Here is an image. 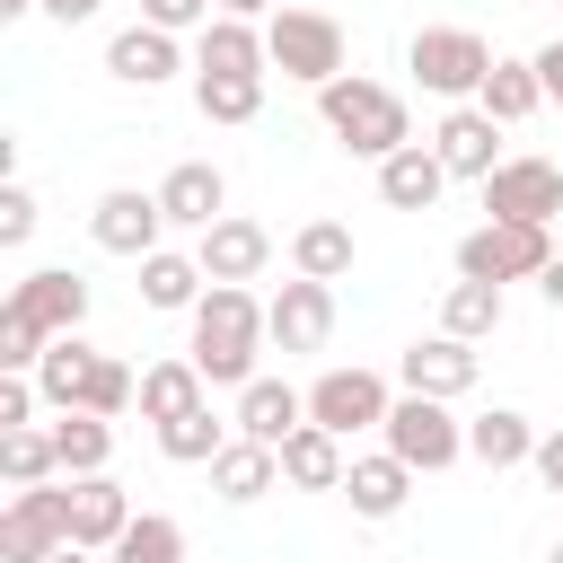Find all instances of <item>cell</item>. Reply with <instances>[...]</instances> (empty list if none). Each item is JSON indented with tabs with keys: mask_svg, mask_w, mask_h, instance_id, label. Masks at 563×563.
<instances>
[{
	"mask_svg": "<svg viewBox=\"0 0 563 563\" xmlns=\"http://www.w3.org/2000/svg\"><path fill=\"white\" fill-rule=\"evenodd\" d=\"M317 114H325V132H334L352 158H396V150H413V114H405V97L378 88V79H361V70L325 79V88H317Z\"/></svg>",
	"mask_w": 563,
	"mask_h": 563,
	"instance_id": "7a4b0ae2",
	"label": "cell"
},
{
	"mask_svg": "<svg viewBox=\"0 0 563 563\" xmlns=\"http://www.w3.org/2000/svg\"><path fill=\"white\" fill-rule=\"evenodd\" d=\"M26 9H44V0H0V18H26Z\"/></svg>",
	"mask_w": 563,
	"mask_h": 563,
	"instance_id": "ee69618b",
	"label": "cell"
},
{
	"mask_svg": "<svg viewBox=\"0 0 563 563\" xmlns=\"http://www.w3.org/2000/svg\"><path fill=\"white\" fill-rule=\"evenodd\" d=\"M202 290H211V273H202L194 255H176V246L141 255V299H150V308H167V317L185 308V317H194V308H202Z\"/></svg>",
	"mask_w": 563,
	"mask_h": 563,
	"instance_id": "4316f807",
	"label": "cell"
},
{
	"mask_svg": "<svg viewBox=\"0 0 563 563\" xmlns=\"http://www.w3.org/2000/svg\"><path fill=\"white\" fill-rule=\"evenodd\" d=\"M484 211H493V220L554 229V220H563V167H554V158H501V167L484 176Z\"/></svg>",
	"mask_w": 563,
	"mask_h": 563,
	"instance_id": "9c48e42d",
	"label": "cell"
},
{
	"mask_svg": "<svg viewBox=\"0 0 563 563\" xmlns=\"http://www.w3.org/2000/svg\"><path fill=\"white\" fill-rule=\"evenodd\" d=\"M273 484H282V449H264V440H229V449L211 457V493H220V501H238V510H246V501H264Z\"/></svg>",
	"mask_w": 563,
	"mask_h": 563,
	"instance_id": "d4e9b609",
	"label": "cell"
},
{
	"mask_svg": "<svg viewBox=\"0 0 563 563\" xmlns=\"http://www.w3.org/2000/svg\"><path fill=\"white\" fill-rule=\"evenodd\" d=\"M493 123H528L537 106H545V79H537V62H493V79H484V97H475Z\"/></svg>",
	"mask_w": 563,
	"mask_h": 563,
	"instance_id": "1f68e13d",
	"label": "cell"
},
{
	"mask_svg": "<svg viewBox=\"0 0 563 563\" xmlns=\"http://www.w3.org/2000/svg\"><path fill=\"white\" fill-rule=\"evenodd\" d=\"M0 475H9V493H35V484H62V449H53V422L35 431H0Z\"/></svg>",
	"mask_w": 563,
	"mask_h": 563,
	"instance_id": "f1b7e54d",
	"label": "cell"
},
{
	"mask_svg": "<svg viewBox=\"0 0 563 563\" xmlns=\"http://www.w3.org/2000/svg\"><path fill=\"white\" fill-rule=\"evenodd\" d=\"M475 378H484V361H475V343H457V334H422V343H405V361H396V387H405V396H440V405L475 396Z\"/></svg>",
	"mask_w": 563,
	"mask_h": 563,
	"instance_id": "30bf717a",
	"label": "cell"
},
{
	"mask_svg": "<svg viewBox=\"0 0 563 563\" xmlns=\"http://www.w3.org/2000/svg\"><path fill=\"white\" fill-rule=\"evenodd\" d=\"M158 211H167V229H211V220H229V176L211 167V158H185V167H167V185H158Z\"/></svg>",
	"mask_w": 563,
	"mask_h": 563,
	"instance_id": "2e32d148",
	"label": "cell"
},
{
	"mask_svg": "<svg viewBox=\"0 0 563 563\" xmlns=\"http://www.w3.org/2000/svg\"><path fill=\"white\" fill-rule=\"evenodd\" d=\"M53 563H106V554H88V545H62V554H53Z\"/></svg>",
	"mask_w": 563,
	"mask_h": 563,
	"instance_id": "7bdbcfd3",
	"label": "cell"
},
{
	"mask_svg": "<svg viewBox=\"0 0 563 563\" xmlns=\"http://www.w3.org/2000/svg\"><path fill=\"white\" fill-rule=\"evenodd\" d=\"M264 325H273V343L282 352H325V334H334V282H282L273 299H264Z\"/></svg>",
	"mask_w": 563,
	"mask_h": 563,
	"instance_id": "4fadbf2b",
	"label": "cell"
},
{
	"mask_svg": "<svg viewBox=\"0 0 563 563\" xmlns=\"http://www.w3.org/2000/svg\"><path fill=\"white\" fill-rule=\"evenodd\" d=\"M194 264H202L211 282H238V290H246V282H255V273L273 264V229H264V220H238V211H229V220H211V229L194 238Z\"/></svg>",
	"mask_w": 563,
	"mask_h": 563,
	"instance_id": "5bb4252c",
	"label": "cell"
},
{
	"mask_svg": "<svg viewBox=\"0 0 563 563\" xmlns=\"http://www.w3.org/2000/svg\"><path fill=\"white\" fill-rule=\"evenodd\" d=\"M343 475H352V457H343L334 431L299 422V431L282 440V484H299V493H343Z\"/></svg>",
	"mask_w": 563,
	"mask_h": 563,
	"instance_id": "7402d4cb",
	"label": "cell"
},
{
	"mask_svg": "<svg viewBox=\"0 0 563 563\" xmlns=\"http://www.w3.org/2000/svg\"><path fill=\"white\" fill-rule=\"evenodd\" d=\"M26 238H35V194L0 185V246H26Z\"/></svg>",
	"mask_w": 563,
	"mask_h": 563,
	"instance_id": "8d00e7d4",
	"label": "cell"
},
{
	"mask_svg": "<svg viewBox=\"0 0 563 563\" xmlns=\"http://www.w3.org/2000/svg\"><path fill=\"white\" fill-rule=\"evenodd\" d=\"M290 264H299L308 282H343V273H352V229H343V220H308V229L290 238Z\"/></svg>",
	"mask_w": 563,
	"mask_h": 563,
	"instance_id": "d6a6232c",
	"label": "cell"
},
{
	"mask_svg": "<svg viewBox=\"0 0 563 563\" xmlns=\"http://www.w3.org/2000/svg\"><path fill=\"white\" fill-rule=\"evenodd\" d=\"M440 334H457V343L501 334V282H449V299H440Z\"/></svg>",
	"mask_w": 563,
	"mask_h": 563,
	"instance_id": "f546056e",
	"label": "cell"
},
{
	"mask_svg": "<svg viewBox=\"0 0 563 563\" xmlns=\"http://www.w3.org/2000/svg\"><path fill=\"white\" fill-rule=\"evenodd\" d=\"M537 440H545V431H537L528 413H510V405H493V413H475V422H466V457H475V466H493V475H501V466H528V457H537Z\"/></svg>",
	"mask_w": 563,
	"mask_h": 563,
	"instance_id": "cb8c5ba5",
	"label": "cell"
},
{
	"mask_svg": "<svg viewBox=\"0 0 563 563\" xmlns=\"http://www.w3.org/2000/svg\"><path fill=\"white\" fill-rule=\"evenodd\" d=\"M387 413H396V396H387L378 369H325V378L308 387V422L334 431V440H352V431H387Z\"/></svg>",
	"mask_w": 563,
	"mask_h": 563,
	"instance_id": "ba28073f",
	"label": "cell"
},
{
	"mask_svg": "<svg viewBox=\"0 0 563 563\" xmlns=\"http://www.w3.org/2000/svg\"><path fill=\"white\" fill-rule=\"evenodd\" d=\"M220 18V0H141V26H158V35H202Z\"/></svg>",
	"mask_w": 563,
	"mask_h": 563,
	"instance_id": "d590c367",
	"label": "cell"
},
{
	"mask_svg": "<svg viewBox=\"0 0 563 563\" xmlns=\"http://www.w3.org/2000/svg\"><path fill=\"white\" fill-rule=\"evenodd\" d=\"M62 545H70V475L35 484V493H9V510H0V563H53Z\"/></svg>",
	"mask_w": 563,
	"mask_h": 563,
	"instance_id": "52a82bcc",
	"label": "cell"
},
{
	"mask_svg": "<svg viewBox=\"0 0 563 563\" xmlns=\"http://www.w3.org/2000/svg\"><path fill=\"white\" fill-rule=\"evenodd\" d=\"M9 317H26L44 343H62V334H79V317H88V282H79L70 264H44V273H26V282L9 290Z\"/></svg>",
	"mask_w": 563,
	"mask_h": 563,
	"instance_id": "7c38bea8",
	"label": "cell"
},
{
	"mask_svg": "<svg viewBox=\"0 0 563 563\" xmlns=\"http://www.w3.org/2000/svg\"><path fill=\"white\" fill-rule=\"evenodd\" d=\"M158 229H167V211H158V194H141V185H106L97 194V211H88V238L106 246V255H158Z\"/></svg>",
	"mask_w": 563,
	"mask_h": 563,
	"instance_id": "8fae6325",
	"label": "cell"
},
{
	"mask_svg": "<svg viewBox=\"0 0 563 563\" xmlns=\"http://www.w3.org/2000/svg\"><path fill=\"white\" fill-rule=\"evenodd\" d=\"M106 70H114L123 88H158V79L185 70V53H176V35H158V26H123V35L106 44Z\"/></svg>",
	"mask_w": 563,
	"mask_h": 563,
	"instance_id": "603a6c76",
	"label": "cell"
},
{
	"mask_svg": "<svg viewBox=\"0 0 563 563\" xmlns=\"http://www.w3.org/2000/svg\"><path fill=\"white\" fill-rule=\"evenodd\" d=\"M53 449H62V475L79 484V475H106L114 466V422L106 413H62L53 422Z\"/></svg>",
	"mask_w": 563,
	"mask_h": 563,
	"instance_id": "83f0119b",
	"label": "cell"
},
{
	"mask_svg": "<svg viewBox=\"0 0 563 563\" xmlns=\"http://www.w3.org/2000/svg\"><path fill=\"white\" fill-rule=\"evenodd\" d=\"M440 185H449V167H440V150H431V141H413V150L378 158V202H387V211H431V202H440Z\"/></svg>",
	"mask_w": 563,
	"mask_h": 563,
	"instance_id": "ffe728a7",
	"label": "cell"
},
{
	"mask_svg": "<svg viewBox=\"0 0 563 563\" xmlns=\"http://www.w3.org/2000/svg\"><path fill=\"white\" fill-rule=\"evenodd\" d=\"M194 70H211V79H264V70H273L264 26H246V18H211V26L194 35Z\"/></svg>",
	"mask_w": 563,
	"mask_h": 563,
	"instance_id": "ac0fdd59",
	"label": "cell"
},
{
	"mask_svg": "<svg viewBox=\"0 0 563 563\" xmlns=\"http://www.w3.org/2000/svg\"><path fill=\"white\" fill-rule=\"evenodd\" d=\"M545 563H563V545H554V554H545Z\"/></svg>",
	"mask_w": 563,
	"mask_h": 563,
	"instance_id": "f6af8a7d",
	"label": "cell"
},
{
	"mask_svg": "<svg viewBox=\"0 0 563 563\" xmlns=\"http://www.w3.org/2000/svg\"><path fill=\"white\" fill-rule=\"evenodd\" d=\"M273 9H282V0H220V18H246V26H264Z\"/></svg>",
	"mask_w": 563,
	"mask_h": 563,
	"instance_id": "60d3db41",
	"label": "cell"
},
{
	"mask_svg": "<svg viewBox=\"0 0 563 563\" xmlns=\"http://www.w3.org/2000/svg\"><path fill=\"white\" fill-rule=\"evenodd\" d=\"M132 519H141V510H132V493H123L114 475H79V484H70V545L114 554V537H123Z\"/></svg>",
	"mask_w": 563,
	"mask_h": 563,
	"instance_id": "e0dca14e",
	"label": "cell"
},
{
	"mask_svg": "<svg viewBox=\"0 0 563 563\" xmlns=\"http://www.w3.org/2000/svg\"><path fill=\"white\" fill-rule=\"evenodd\" d=\"M97 9H106V0H44V18H53V26H88Z\"/></svg>",
	"mask_w": 563,
	"mask_h": 563,
	"instance_id": "ab89813d",
	"label": "cell"
},
{
	"mask_svg": "<svg viewBox=\"0 0 563 563\" xmlns=\"http://www.w3.org/2000/svg\"><path fill=\"white\" fill-rule=\"evenodd\" d=\"M537 290H545V308H563V255L545 264V282H537Z\"/></svg>",
	"mask_w": 563,
	"mask_h": 563,
	"instance_id": "b9f144b4",
	"label": "cell"
},
{
	"mask_svg": "<svg viewBox=\"0 0 563 563\" xmlns=\"http://www.w3.org/2000/svg\"><path fill=\"white\" fill-rule=\"evenodd\" d=\"M106 563H185V528L167 519V510H141L123 537H114V554Z\"/></svg>",
	"mask_w": 563,
	"mask_h": 563,
	"instance_id": "836d02e7",
	"label": "cell"
},
{
	"mask_svg": "<svg viewBox=\"0 0 563 563\" xmlns=\"http://www.w3.org/2000/svg\"><path fill=\"white\" fill-rule=\"evenodd\" d=\"M264 53H273V70H282V79H299V88H325V79H343V70H352L343 18H325V9H290V0L264 18Z\"/></svg>",
	"mask_w": 563,
	"mask_h": 563,
	"instance_id": "3957f363",
	"label": "cell"
},
{
	"mask_svg": "<svg viewBox=\"0 0 563 563\" xmlns=\"http://www.w3.org/2000/svg\"><path fill=\"white\" fill-rule=\"evenodd\" d=\"M493 62H501V53H493L475 26H413V44H405V70H413L431 97H457V106L484 97Z\"/></svg>",
	"mask_w": 563,
	"mask_h": 563,
	"instance_id": "277c9868",
	"label": "cell"
},
{
	"mask_svg": "<svg viewBox=\"0 0 563 563\" xmlns=\"http://www.w3.org/2000/svg\"><path fill=\"white\" fill-rule=\"evenodd\" d=\"M554 229H528V220H484L457 238V282H545L554 264Z\"/></svg>",
	"mask_w": 563,
	"mask_h": 563,
	"instance_id": "5b68a950",
	"label": "cell"
},
{
	"mask_svg": "<svg viewBox=\"0 0 563 563\" xmlns=\"http://www.w3.org/2000/svg\"><path fill=\"white\" fill-rule=\"evenodd\" d=\"M405 493H413V466L405 457H352V475H343V501H352V519H396L405 510Z\"/></svg>",
	"mask_w": 563,
	"mask_h": 563,
	"instance_id": "484cf974",
	"label": "cell"
},
{
	"mask_svg": "<svg viewBox=\"0 0 563 563\" xmlns=\"http://www.w3.org/2000/svg\"><path fill=\"white\" fill-rule=\"evenodd\" d=\"M537 79H545V106H563V35L537 53Z\"/></svg>",
	"mask_w": 563,
	"mask_h": 563,
	"instance_id": "f35d334b",
	"label": "cell"
},
{
	"mask_svg": "<svg viewBox=\"0 0 563 563\" xmlns=\"http://www.w3.org/2000/svg\"><path fill=\"white\" fill-rule=\"evenodd\" d=\"M238 440H264V449H282L299 422H308V396L299 387H282V378H255V387H238Z\"/></svg>",
	"mask_w": 563,
	"mask_h": 563,
	"instance_id": "d6986e66",
	"label": "cell"
},
{
	"mask_svg": "<svg viewBox=\"0 0 563 563\" xmlns=\"http://www.w3.org/2000/svg\"><path fill=\"white\" fill-rule=\"evenodd\" d=\"M264 343H273V325H264V299L255 290H238V282H211L202 290V308H194V369L211 378V387H255V361H264Z\"/></svg>",
	"mask_w": 563,
	"mask_h": 563,
	"instance_id": "6da1fadb",
	"label": "cell"
},
{
	"mask_svg": "<svg viewBox=\"0 0 563 563\" xmlns=\"http://www.w3.org/2000/svg\"><path fill=\"white\" fill-rule=\"evenodd\" d=\"M528 466H537V484H545V493H563V431H545Z\"/></svg>",
	"mask_w": 563,
	"mask_h": 563,
	"instance_id": "74e56055",
	"label": "cell"
},
{
	"mask_svg": "<svg viewBox=\"0 0 563 563\" xmlns=\"http://www.w3.org/2000/svg\"><path fill=\"white\" fill-rule=\"evenodd\" d=\"M431 150H440V167H449V176L484 185V176L501 167V123H493L484 106H449V114H440V132H431Z\"/></svg>",
	"mask_w": 563,
	"mask_h": 563,
	"instance_id": "9a60e30c",
	"label": "cell"
},
{
	"mask_svg": "<svg viewBox=\"0 0 563 563\" xmlns=\"http://www.w3.org/2000/svg\"><path fill=\"white\" fill-rule=\"evenodd\" d=\"M194 106H202V123H255L264 114V79H211V70H194Z\"/></svg>",
	"mask_w": 563,
	"mask_h": 563,
	"instance_id": "e575fe53",
	"label": "cell"
},
{
	"mask_svg": "<svg viewBox=\"0 0 563 563\" xmlns=\"http://www.w3.org/2000/svg\"><path fill=\"white\" fill-rule=\"evenodd\" d=\"M194 405H211V378L194 369V352H176V361H150V369H141V422H185Z\"/></svg>",
	"mask_w": 563,
	"mask_h": 563,
	"instance_id": "44dd1931",
	"label": "cell"
},
{
	"mask_svg": "<svg viewBox=\"0 0 563 563\" xmlns=\"http://www.w3.org/2000/svg\"><path fill=\"white\" fill-rule=\"evenodd\" d=\"M387 457H405L413 475H440V466H457L466 457V422L440 405V396H396V413H387Z\"/></svg>",
	"mask_w": 563,
	"mask_h": 563,
	"instance_id": "8992f818",
	"label": "cell"
},
{
	"mask_svg": "<svg viewBox=\"0 0 563 563\" xmlns=\"http://www.w3.org/2000/svg\"><path fill=\"white\" fill-rule=\"evenodd\" d=\"M229 440H238V422H220L211 405H194L185 422H158V457H176V466H211Z\"/></svg>",
	"mask_w": 563,
	"mask_h": 563,
	"instance_id": "4dcf8cb0",
	"label": "cell"
}]
</instances>
